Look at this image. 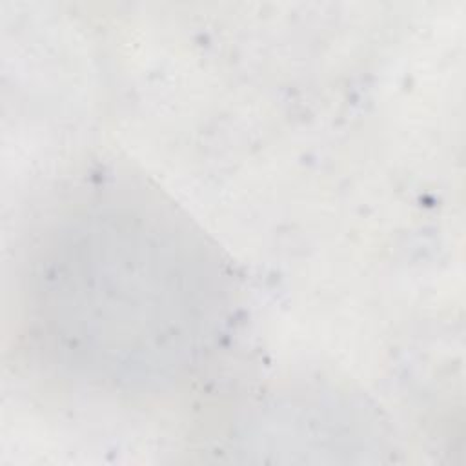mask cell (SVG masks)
Returning <instances> with one entry per match:
<instances>
[{
	"label": "cell",
	"instance_id": "cell-1",
	"mask_svg": "<svg viewBox=\"0 0 466 466\" xmlns=\"http://www.w3.org/2000/svg\"><path fill=\"white\" fill-rule=\"evenodd\" d=\"M56 224L31 277L44 344L111 384H160L206 350L222 313L220 271L167 209L95 202Z\"/></svg>",
	"mask_w": 466,
	"mask_h": 466
}]
</instances>
